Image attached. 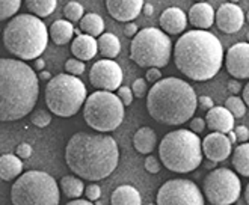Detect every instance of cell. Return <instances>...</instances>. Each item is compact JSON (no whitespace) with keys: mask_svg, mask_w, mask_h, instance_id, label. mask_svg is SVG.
Masks as SVG:
<instances>
[{"mask_svg":"<svg viewBox=\"0 0 249 205\" xmlns=\"http://www.w3.org/2000/svg\"><path fill=\"white\" fill-rule=\"evenodd\" d=\"M204 196L213 205H231L242 192V181L237 173L227 168L210 171L202 183Z\"/></svg>","mask_w":249,"mask_h":205,"instance_id":"obj_11","label":"cell"},{"mask_svg":"<svg viewBox=\"0 0 249 205\" xmlns=\"http://www.w3.org/2000/svg\"><path fill=\"white\" fill-rule=\"evenodd\" d=\"M44 65H46V62H44L42 59H41V57H39V59H36L35 61V64H34V69H36V71H44Z\"/></svg>","mask_w":249,"mask_h":205,"instance_id":"obj_50","label":"cell"},{"mask_svg":"<svg viewBox=\"0 0 249 205\" xmlns=\"http://www.w3.org/2000/svg\"><path fill=\"white\" fill-rule=\"evenodd\" d=\"M146 80L156 85L162 80V72H160L159 68H150L148 71H146Z\"/></svg>","mask_w":249,"mask_h":205,"instance_id":"obj_42","label":"cell"},{"mask_svg":"<svg viewBox=\"0 0 249 205\" xmlns=\"http://www.w3.org/2000/svg\"><path fill=\"white\" fill-rule=\"evenodd\" d=\"M49 35L46 24L32 14L14 17L3 31V44L9 53L23 61L39 59L47 49Z\"/></svg>","mask_w":249,"mask_h":205,"instance_id":"obj_5","label":"cell"},{"mask_svg":"<svg viewBox=\"0 0 249 205\" xmlns=\"http://www.w3.org/2000/svg\"><path fill=\"white\" fill-rule=\"evenodd\" d=\"M227 87H228V91H230L232 95H236V94H239V92L242 91V85H240V82L236 80V79L230 80V82L227 83Z\"/></svg>","mask_w":249,"mask_h":205,"instance_id":"obj_45","label":"cell"},{"mask_svg":"<svg viewBox=\"0 0 249 205\" xmlns=\"http://www.w3.org/2000/svg\"><path fill=\"white\" fill-rule=\"evenodd\" d=\"M80 31L85 32V35L89 36H101L105 32V21L98 14L89 12L85 14V17L80 21Z\"/></svg>","mask_w":249,"mask_h":205,"instance_id":"obj_27","label":"cell"},{"mask_svg":"<svg viewBox=\"0 0 249 205\" xmlns=\"http://www.w3.org/2000/svg\"><path fill=\"white\" fill-rule=\"evenodd\" d=\"M187 20H189L187 16L180 8L171 6L162 12V16H160V18H159V23H160V27H162V31L165 34L178 35L186 29Z\"/></svg>","mask_w":249,"mask_h":205,"instance_id":"obj_19","label":"cell"},{"mask_svg":"<svg viewBox=\"0 0 249 205\" xmlns=\"http://www.w3.org/2000/svg\"><path fill=\"white\" fill-rule=\"evenodd\" d=\"M26 6L35 17L39 18V17H49L56 9L57 2L56 0H27Z\"/></svg>","mask_w":249,"mask_h":205,"instance_id":"obj_30","label":"cell"},{"mask_svg":"<svg viewBox=\"0 0 249 205\" xmlns=\"http://www.w3.org/2000/svg\"><path fill=\"white\" fill-rule=\"evenodd\" d=\"M23 162L18 155L14 154H3L0 157V177L5 181H11L17 177H21Z\"/></svg>","mask_w":249,"mask_h":205,"instance_id":"obj_23","label":"cell"},{"mask_svg":"<svg viewBox=\"0 0 249 205\" xmlns=\"http://www.w3.org/2000/svg\"><path fill=\"white\" fill-rule=\"evenodd\" d=\"M232 166L243 177H249V143H242L232 151Z\"/></svg>","mask_w":249,"mask_h":205,"instance_id":"obj_28","label":"cell"},{"mask_svg":"<svg viewBox=\"0 0 249 205\" xmlns=\"http://www.w3.org/2000/svg\"><path fill=\"white\" fill-rule=\"evenodd\" d=\"M206 122L207 127L212 130V133L228 135L234 127V116L225 106H214L212 110L207 112Z\"/></svg>","mask_w":249,"mask_h":205,"instance_id":"obj_18","label":"cell"},{"mask_svg":"<svg viewBox=\"0 0 249 205\" xmlns=\"http://www.w3.org/2000/svg\"><path fill=\"white\" fill-rule=\"evenodd\" d=\"M236 135H237V140H239V142L246 143V140L249 139V130H248V127L239 125V127L236 128Z\"/></svg>","mask_w":249,"mask_h":205,"instance_id":"obj_44","label":"cell"},{"mask_svg":"<svg viewBox=\"0 0 249 205\" xmlns=\"http://www.w3.org/2000/svg\"><path fill=\"white\" fill-rule=\"evenodd\" d=\"M20 6H21L20 0H2L0 2V18L6 20L12 17L14 14H17Z\"/></svg>","mask_w":249,"mask_h":205,"instance_id":"obj_33","label":"cell"},{"mask_svg":"<svg viewBox=\"0 0 249 205\" xmlns=\"http://www.w3.org/2000/svg\"><path fill=\"white\" fill-rule=\"evenodd\" d=\"M174 61L186 77L195 82L213 79L224 62L221 41L209 31H189L174 47Z\"/></svg>","mask_w":249,"mask_h":205,"instance_id":"obj_3","label":"cell"},{"mask_svg":"<svg viewBox=\"0 0 249 205\" xmlns=\"http://www.w3.org/2000/svg\"><path fill=\"white\" fill-rule=\"evenodd\" d=\"M143 166H145V169L148 171L150 173H157L160 171V163H159V160L154 155H148V157H146Z\"/></svg>","mask_w":249,"mask_h":205,"instance_id":"obj_39","label":"cell"},{"mask_svg":"<svg viewBox=\"0 0 249 205\" xmlns=\"http://www.w3.org/2000/svg\"><path fill=\"white\" fill-rule=\"evenodd\" d=\"M227 136H228V139L231 140V143H232V145L237 142V135H236V131H230V133H228Z\"/></svg>","mask_w":249,"mask_h":205,"instance_id":"obj_52","label":"cell"},{"mask_svg":"<svg viewBox=\"0 0 249 205\" xmlns=\"http://www.w3.org/2000/svg\"><path fill=\"white\" fill-rule=\"evenodd\" d=\"M85 62L83 61H79V59H68L67 62H65V71L68 72V74H71V76H74V77H79V76H82L83 72H85Z\"/></svg>","mask_w":249,"mask_h":205,"instance_id":"obj_35","label":"cell"},{"mask_svg":"<svg viewBox=\"0 0 249 205\" xmlns=\"http://www.w3.org/2000/svg\"><path fill=\"white\" fill-rule=\"evenodd\" d=\"M172 54L169 36L156 27H145L130 44V59L142 68L166 67Z\"/></svg>","mask_w":249,"mask_h":205,"instance_id":"obj_9","label":"cell"},{"mask_svg":"<svg viewBox=\"0 0 249 205\" xmlns=\"http://www.w3.org/2000/svg\"><path fill=\"white\" fill-rule=\"evenodd\" d=\"M198 104L201 106V109H204V110H212L213 107H214V104H213V100L210 98V97H207V95H201V97H198Z\"/></svg>","mask_w":249,"mask_h":205,"instance_id":"obj_43","label":"cell"},{"mask_svg":"<svg viewBox=\"0 0 249 205\" xmlns=\"http://www.w3.org/2000/svg\"><path fill=\"white\" fill-rule=\"evenodd\" d=\"M123 69L112 59L97 61L89 71V82L98 91L113 92L118 91L123 83Z\"/></svg>","mask_w":249,"mask_h":205,"instance_id":"obj_13","label":"cell"},{"mask_svg":"<svg viewBox=\"0 0 249 205\" xmlns=\"http://www.w3.org/2000/svg\"><path fill=\"white\" fill-rule=\"evenodd\" d=\"M71 51L79 61H91L98 53V41L94 36L82 34L71 42Z\"/></svg>","mask_w":249,"mask_h":205,"instance_id":"obj_21","label":"cell"},{"mask_svg":"<svg viewBox=\"0 0 249 205\" xmlns=\"http://www.w3.org/2000/svg\"><path fill=\"white\" fill-rule=\"evenodd\" d=\"M32 153H34V150H32V146L29 145V143H20L18 146H17V154L16 155H18L20 158H29L32 155Z\"/></svg>","mask_w":249,"mask_h":205,"instance_id":"obj_41","label":"cell"},{"mask_svg":"<svg viewBox=\"0 0 249 205\" xmlns=\"http://www.w3.org/2000/svg\"><path fill=\"white\" fill-rule=\"evenodd\" d=\"M83 12H85V9H83L82 3H79V2H68L64 6V16L67 17V20L70 23H72V21H82V18L85 17Z\"/></svg>","mask_w":249,"mask_h":205,"instance_id":"obj_32","label":"cell"},{"mask_svg":"<svg viewBox=\"0 0 249 205\" xmlns=\"http://www.w3.org/2000/svg\"><path fill=\"white\" fill-rule=\"evenodd\" d=\"M198 97L186 80L166 77L156 83L146 95V110L150 116L166 125H181L194 116Z\"/></svg>","mask_w":249,"mask_h":205,"instance_id":"obj_4","label":"cell"},{"mask_svg":"<svg viewBox=\"0 0 249 205\" xmlns=\"http://www.w3.org/2000/svg\"><path fill=\"white\" fill-rule=\"evenodd\" d=\"M153 12H154V6L151 3H145V6H143V14H145V16L146 17H151Z\"/></svg>","mask_w":249,"mask_h":205,"instance_id":"obj_48","label":"cell"},{"mask_svg":"<svg viewBox=\"0 0 249 205\" xmlns=\"http://www.w3.org/2000/svg\"><path fill=\"white\" fill-rule=\"evenodd\" d=\"M98 51L103 54L106 59H113L121 51V42L118 36L106 32L98 38Z\"/></svg>","mask_w":249,"mask_h":205,"instance_id":"obj_26","label":"cell"},{"mask_svg":"<svg viewBox=\"0 0 249 205\" xmlns=\"http://www.w3.org/2000/svg\"><path fill=\"white\" fill-rule=\"evenodd\" d=\"M206 127H207V122H206V120H202V118H194L192 121H190V131H194L195 135L202 133Z\"/></svg>","mask_w":249,"mask_h":205,"instance_id":"obj_40","label":"cell"},{"mask_svg":"<svg viewBox=\"0 0 249 205\" xmlns=\"http://www.w3.org/2000/svg\"><path fill=\"white\" fill-rule=\"evenodd\" d=\"M227 71L236 80L249 79V42H237L227 51Z\"/></svg>","mask_w":249,"mask_h":205,"instance_id":"obj_14","label":"cell"},{"mask_svg":"<svg viewBox=\"0 0 249 205\" xmlns=\"http://www.w3.org/2000/svg\"><path fill=\"white\" fill-rule=\"evenodd\" d=\"M32 122H34V125H36L39 128L47 127L52 122V113L49 110H46V109L35 110L34 115H32Z\"/></svg>","mask_w":249,"mask_h":205,"instance_id":"obj_34","label":"cell"},{"mask_svg":"<svg viewBox=\"0 0 249 205\" xmlns=\"http://www.w3.org/2000/svg\"><path fill=\"white\" fill-rule=\"evenodd\" d=\"M225 107L231 112V115L234 116V118H243L245 113H246V104H245V101L242 98L236 97V95L227 98Z\"/></svg>","mask_w":249,"mask_h":205,"instance_id":"obj_31","label":"cell"},{"mask_svg":"<svg viewBox=\"0 0 249 205\" xmlns=\"http://www.w3.org/2000/svg\"><path fill=\"white\" fill-rule=\"evenodd\" d=\"M143 6L145 3L142 0H109L106 2L110 17L125 23H131V20H135L141 11H143Z\"/></svg>","mask_w":249,"mask_h":205,"instance_id":"obj_17","label":"cell"},{"mask_svg":"<svg viewBox=\"0 0 249 205\" xmlns=\"http://www.w3.org/2000/svg\"><path fill=\"white\" fill-rule=\"evenodd\" d=\"M39 77H41L42 80H49V82L53 79V77H52V74H50V72H49L47 69H44L42 72H39Z\"/></svg>","mask_w":249,"mask_h":205,"instance_id":"obj_51","label":"cell"},{"mask_svg":"<svg viewBox=\"0 0 249 205\" xmlns=\"http://www.w3.org/2000/svg\"><path fill=\"white\" fill-rule=\"evenodd\" d=\"M85 195H86V198H88V201H97V199H100V195H101V188H100V186L98 184H89L86 188H85Z\"/></svg>","mask_w":249,"mask_h":205,"instance_id":"obj_37","label":"cell"},{"mask_svg":"<svg viewBox=\"0 0 249 205\" xmlns=\"http://www.w3.org/2000/svg\"><path fill=\"white\" fill-rule=\"evenodd\" d=\"M202 151L210 162L217 163L227 160L232 151V143L227 135L210 133L202 140Z\"/></svg>","mask_w":249,"mask_h":205,"instance_id":"obj_16","label":"cell"},{"mask_svg":"<svg viewBox=\"0 0 249 205\" xmlns=\"http://www.w3.org/2000/svg\"><path fill=\"white\" fill-rule=\"evenodd\" d=\"M157 142V135L156 131L150 127H142L139 128L135 137H133V145H135V150L141 154H150Z\"/></svg>","mask_w":249,"mask_h":205,"instance_id":"obj_24","label":"cell"},{"mask_svg":"<svg viewBox=\"0 0 249 205\" xmlns=\"http://www.w3.org/2000/svg\"><path fill=\"white\" fill-rule=\"evenodd\" d=\"M61 190L65 196L74 201L82 196V193L85 192V186L82 183V178L76 177V175H65L61 180Z\"/></svg>","mask_w":249,"mask_h":205,"instance_id":"obj_29","label":"cell"},{"mask_svg":"<svg viewBox=\"0 0 249 205\" xmlns=\"http://www.w3.org/2000/svg\"><path fill=\"white\" fill-rule=\"evenodd\" d=\"M150 205H154V204H150Z\"/></svg>","mask_w":249,"mask_h":205,"instance_id":"obj_56","label":"cell"},{"mask_svg":"<svg viewBox=\"0 0 249 205\" xmlns=\"http://www.w3.org/2000/svg\"><path fill=\"white\" fill-rule=\"evenodd\" d=\"M157 205H206L199 187L190 180L174 178L157 192Z\"/></svg>","mask_w":249,"mask_h":205,"instance_id":"obj_12","label":"cell"},{"mask_svg":"<svg viewBox=\"0 0 249 205\" xmlns=\"http://www.w3.org/2000/svg\"><path fill=\"white\" fill-rule=\"evenodd\" d=\"M131 91H133L135 97H143L146 94V82L143 79H136L131 85Z\"/></svg>","mask_w":249,"mask_h":205,"instance_id":"obj_38","label":"cell"},{"mask_svg":"<svg viewBox=\"0 0 249 205\" xmlns=\"http://www.w3.org/2000/svg\"><path fill=\"white\" fill-rule=\"evenodd\" d=\"M65 205H94V204L91 201H88V199H74V201H70Z\"/></svg>","mask_w":249,"mask_h":205,"instance_id":"obj_47","label":"cell"},{"mask_svg":"<svg viewBox=\"0 0 249 205\" xmlns=\"http://www.w3.org/2000/svg\"><path fill=\"white\" fill-rule=\"evenodd\" d=\"M187 18L190 24L195 26L198 31H207L209 27L213 26L216 16H214V9L210 3L201 2V3H195L190 8Z\"/></svg>","mask_w":249,"mask_h":205,"instance_id":"obj_20","label":"cell"},{"mask_svg":"<svg viewBox=\"0 0 249 205\" xmlns=\"http://www.w3.org/2000/svg\"><path fill=\"white\" fill-rule=\"evenodd\" d=\"M50 38L54 44L57 46H65V44L70 42V39L72 38V35L76 34L74 27L68 20H56L52 26H50Z\"/></svg>","mask_w":249,"mask_h":205,"instance_id":"obj_25","label":"cell"},{"mask_svg":"<svg viewBox=\"0 0 249 205\" xmlns=\"http://www.w3.org/2000/svg\"><path fill=\"white\" fill-rule=\"evenodd\" d=\"M245 14L236 3H224L216 11V26L225 34H236L243 27Z\"/></svg>","mask_w":249,"mask_h":205,"instance_id":"obj_15","label":"cell"},{"mask_svg":"<svg viewBox=\"0 0 249 205\" xmlns=\"http://www.w3.org/2000/svg\"><path fill=\"white\" fill-rule=\"evenodd\" d=\"M245 201H246V204L249 205V183H248V186H246V188H245Z\"/></svg>","mask_w":249,"mask_h":205,"instance_id":"obj_53","label":"cell"},{"mask_svg":"<svg viewBox=\"0 0 249 205\" xmlns=\"http://www.w3.org/2000/svg\"><path fill=\"white\" fill-rule=\"evenodd\" d=\"M246 20H248V23H249V11H248V14H246Z\"/></svg>","mask_w":249,"mask_h":205,"instance_id":"obj_54","label":"cell"},{"mask_svg":"<svg viewBox=\"0 0 249 205\" xmlns=\"http://www.w3.org/2000/svg\"><path fill=\"white\" fill-rule=\"evenodd\" d=\"M39 79L35 69L17 59L0 61V120L18 121L31 113L38 101Z\"/></svg>","mask_w":249,"mask_h":205,"instance_id":"obj_2","label":"cell"},{"mask_svg":"<svg viewBox=\"0 0 249 205\" xmlns=\"http://www.w3.org/2000/svg\"><path fill=\"white\" fill-rule=\"evenodd\" d=\"M88 100L85 83L71 74H57L46 86V104L47 109L61 116H74Z\"/></svg>","mask_w":249,"mask_h":205,"instance_id":"obj_8","label":"cell"},{"mask_svg":"<svg viewBox=\"0 0 249 205\" xmlns=\"http://www.w3.org/2000/svg\"><path fill=\"white\" fill-rule=\"evenodd\" d=\"M59 187L50 173L29 171L11 187L12 205H59Z\"/></svg>","mask_w":249,"mask_h":205,"instance_id":"obj_7","label":"cell"},{"mask_svg":"<svg viewBox=\"0 0 249 205\" xmlns=\"http://www.w3.org/2000/svg\"><path fill=\"white\" fill-rule=\"evenodd\" d=\"M159 155L166 169L172 172H192L202 162L201 139L190 130H174L160 142Z\"/></svg>","mask_w":249,"mask_h":205,"instance_id":"obj_6","label":"cell"},{"mask_svg":"<svg viewBox=\"0 0 249 205\" xmlns=\"http://www.w3.org/2000/svg\"><path fill=\"white\" fill-rule=\"evenodd\" d=\"M65 162L76 177L88 181L107 178L120 162L118 143L112 136L80 131L65 148Z\"/></svg>","mask_w":249,"mask_h":205,"instance_id":"obj_1","label":"cell"},{"mask_svg":"<svg viewBox=\"0 0 249 205\" xmlns=\"http://www.w3.org/2000/svg\"><path fill=\"white\" fill-rule=\"evenodd\" d=\"M83 118L88 127L107 133L121 125L124 120V104L113 92L97 91L88 97L83 106Z\"/></svg>","mask_w":249,"mask_h":205,"instance_id":"obj_10","label":"cell"},{"mask_svg":"<svg viewBox=\"0 0 249 205\" xmlns=\"http://www.w3.org/2000/svg\"><path fill=\"white\" fill-rule=\"evenodd\" d=\"M243 101H245V104L249 107V83L245 85V87H243Z\"/></svg>","mask_w":249,"mask_h":205,"instance_id":"obj_49","label":"cell"},{"mask_svg":"<svg viewBox=\"0 0 249 205\" xmlns=\"http://www.w3.org/2000/svg\"><path fill=\"white\" fill-rule=\"evenodd\" d=\"M139 32H138V26L135 24V23H127L125 26H124V35L125 36H128V38H131V36H136Z\"/></svg>","mask_w":249,"mask_h":205,"instance_id":"obj_46","label":"cell"},{"mask_svg":"<svg viewBox=\"0 0 249 205\" xmlns=\"http://www.w3.org/2000/svg\"><path fill=\"white\" fill-rule=\"evenodd\" d=\"M133 91L130 89V87L127 86H121L120 89H118V98L123 101V104L124 106H130L131 104V101H133Z\"/></svg>","mask_w":249,"mask_h":205,"instance_id":"obj_36","label":"cell"},{"mask_svg":"<svg viewBox=\"0 0 249 205\" xmlns=\"http://www.w3.org/2000/svg\"><path fill=\"white\" fill-rule=\"evenodd\" d=\"M110 204L112 205H142V198L138 192V188L133 186H120L116 187L112 196H110Z\"/></svg>","mask_w":249,"mask_h":205,"instance_id":"obj_22","label":"cell"},{"mask_svg":"<svg viewBox=\"0 0 249 205\" xmlns=\"http://www.w3.org/2000/svg\"><path fill=\"white\" fill-rule=\"evenodd\" d=\"M246 38H248V41H249V32L246 34Z\"/></svg>","mask_w":249,"mask_h":205,"instance_id":"obj_55","label":"cell"}]
</instances>
